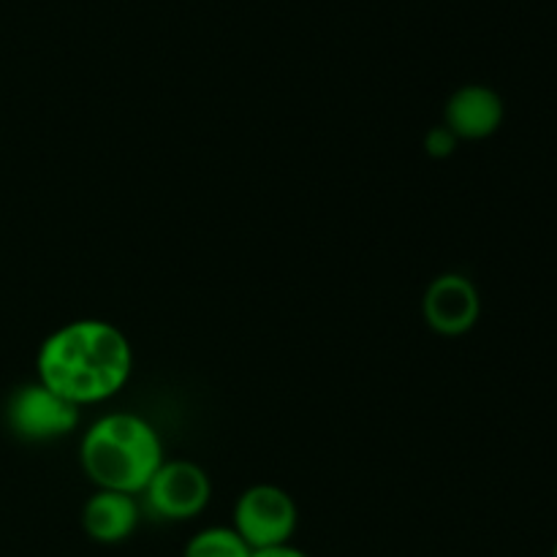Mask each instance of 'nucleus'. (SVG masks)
I'll return each mask as SVG.
<instances>
[{
  "instance_id": "nucleus-8",
  "label": "nucleus",
  "mask_w": 557,
  "mask_h": 557,
  "mask_svg": "<svg viewBox=\"0 0 557 557\" xmlns=\"http://www.w3.org/2000/svg\"><path fill=\"white\" fill-rule=\"evenodd\" d=\"M141 520V504L136 495L96 490L82 506V531L103 547L128 542Z\"/></svg>"
},
{
  "instance_id": "nucleus-1",
  "label": "nucleus",
  "mask_w": 557,
  "mask_h": 557,
  "mask_svg": "<svg viewBox=\"0 0 557 557\" xmlns=\"http://www.w3.org/2000/svg\"><path fill=\"white\" fill-rule=\"evenodd\" d=\"M134 375V346L117 324L103 319H74L41 341L36 381L76 408L101 406L128 386Z\"/></svg>"
},
{
  "instance_id": "nucleus-3",
  "label": "nucleus",
  "mask_w": 557,
  "mask_h": 557,
  "mask_svg": "<svg viewBox=\"0 0 557 557\" xmlns=\"http://www.w3.org/2000/svg\"><path fill=\"white\" fill-rule=\"evenodd\" d=\"M232 528L250 549H270L292 544L299 528V506L277 484H250L243 490L232 511Z\"/></svg>"
},
{
  "instance_id": "nucleus-12",
  "label": "nucleus",
  "mask_w": 557,
  "mask_h": 557,
  "mask_svg": "<svg viewBox=\"0 0 557 557\" xmlns=\"http://www.w3.org/2000/svg\"><path fill=\"white\" fill-rule=\"evenodd\" d=\"M553 557H557V542H555V547H553Z\"/></svg>"
},
{
  "instance_id": "nucleus-6",
  "label": "nucleus",
  "mask_w": 557,
  "mask_h": 557,
  "mask_svg": "<svg viewBox=\"0 0 557 557\" xmlns=\"http://www.w3.org/2000/svg\"><path fill=\"white\" fill-rule=\"evenodd\" d=\"M424 324L441 337H462L479 324L482 297L471 277L446 272L430 281L422 297Z\"/></svg>"
},
{
  "instance_id": "nucleus-10",
  "label": "nucleus",
  "mask_w": 557,
  "mask_h": 557,
  "mask_svg": "<svg viewBox=\"0 0 557 557\" xmlns=\"http://www.w3.org/2000/svg\"><path fill=\"white\" fill-rule=\"evenodd\" d=\"M457 145H460V141H457L455 136H451V131L444 128V125H435V128L424 136V150H428L430 158H449L451 152L457 150Z\"/></svg>"
},
{
  "instance_id": "nucleus-5",
  "label": "nucleus",
  "mask_w": 557,
  "mask_h": 557,
  "mask_svg": "<svg viewBox=\"0 0 557 557\" xmlns=\"http://www.w3.org/2000/svg\"><path fill=\"white\" fill-rule=\"evenodd\" d=\"M212 500V479L194 460H163L139 495L141 509L163 522H188L205 515Z\"/></svg>"
},
{
  "instance_id": "nucleus-9",
  "label": "nucleus",
  "mask_w": 557,
  "mask_h": 557,
  "mask_svg": "<svg viewBox=\"0 0 557 557\" xmlns=\"http://www.w3.org/2000/svg\"><path fill=\"white\" fill-rule=\"evenodd\" d=\"M253 549L239 539L232 525L201 528L185 542L183 557H250Z\"/></svg>"
},
{
  "instance_id": "nucleus-11",
  "label": "nucleus",
  "mask_w": 557,
  "mask_h": 557,
  "mask_svg": "<svg viewBox=\"0 0 557 557\" xmlns=\"http://www.w3.org/2000/svg\"><path fill=\"white\" fill-rule=\"evenodd\" d=\"M250 557H310L308 553H302L294 544H283V547H270V549H256Z\"/></svg>"
},
{
  "instance_id": "nucleus-4",
  "label": "nucleus",
  "mask_w": 557,
  "mask_h": 557,
  "mask_svg": "<svg viewBox=\"0 0 557 557\" xmlns=\"http://www.w3.org/2000/svg\"><path fill=\"white\" fill-rule=\"evenodd\" d=\"M82 408L60 397L41 381H30L11 392L5 403V424L27 444H52L79 430Z\"/></svg>"
},
{
  "instance_id": "nucleus-2",
  "label": "nucleus",
  "mask_w": 557,
  "mask_h": 557,
  "mask_svg": "<svg viewBox=\"0 0 557 557\" xmlns=\"http://www.w3.org/2000/svg\"><path fill=\"white\" fill-rule=\"evenodd\" d=\"M163 460L161 435L134 411L103 413L87 424L79 441V466L96 490L139 498Z\"/></svg>"
},
{
  "instance_id": "nucleus-7",
  "label": "nucleus",
  "mask_w": 557,
  "mask_h": 557,
  "mask_svg": "<svg viewBox=\"0 0 557 557\" xmlns=\"http://www.w3.org/2000/svg\"><path fill=\"white\" fill-rule=\"evenodd\" d=\"M504 98L487 85H462L449 96L444 107V128L457 141H484L504 125Z\"/></svg>"
}]
</instances>
